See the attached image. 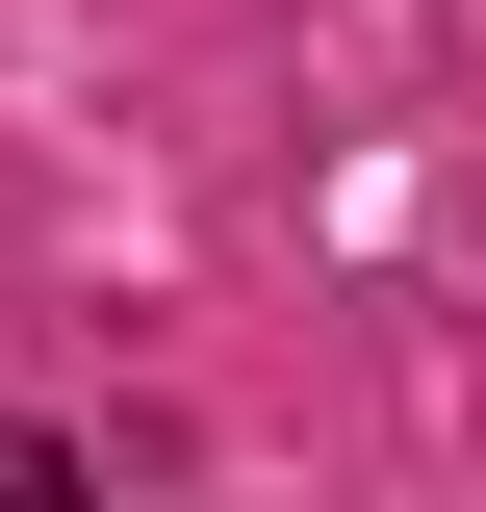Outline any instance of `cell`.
Wrapping results in <instances>:
<instances>
[]
</instances>
